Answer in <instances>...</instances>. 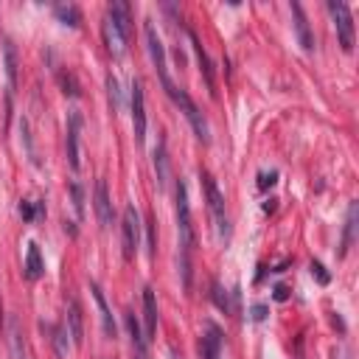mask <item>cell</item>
I'll use <instances>...</instances> for the list:
<instances>
[{"label":"cell","instance_id":"obj_1","mask_svg":"<svg viewBox=\"0 0 359 359\" xmlns=\"http://www.w3.org/2000/svg\"><path fill=\"white\" fill-rule=\"evenodd\" d=\"M177 236H180V275L182 286L191 289V255L196 247V233H194V219H191V202H188V188L182 180H177Z\"/></svg>","mask_w":359,"mask_h":359},{"label":"cell","instance_id":"obj_11","mask_svg":"<svg viewBox=\"0 0 359 359\" xmlns=\"http://www.w3.org/2000/svg\"><path fill=\"white\" fill-rule=\"evenodd\" d=\"M222 328L216 323H205V331L199 337V359H222Z\"/></svg>","mask_w":359,"mask_h":359},{"label":"cell","instance_id":"obj_3","mask_svg":"<svg viewBox=\"0 0 359 359\" xmlns=\"http://www.w3.org/2000/svg\"><path fill=\"white\" fill-rule=\"evenodd\" d=\"M163 90H165V93H168V98H171V101L180 107V112L188 118V123H191L194 135H196V137H199V140L208 146V143H210V126H208V121H205L202 109L194 104V98H191V95H188L182 87H177L174 81H171L168 87H163Z\"/></svg>","mask_w":359,"mask_h":359},{"label":"cell","instance_id":"obj_28","mask_svg":"<svg viewBox=\"0 0 359 359\" xmlns=\"http://www.w3.org/2000/svg\"><path fill=\"white\" fill-rule=\"evenodd\" d=\"M70 196H73V208H76V216L84 219V191L79 182H70Z\"/></svg>","mask_w":359,"mask_h":359},{"label":"cell","instance_id":"obj_16","mask_svg":"<svg viewBox=\"0 0 359 359\" xmlns=\"http://www.w3.org/2000/svg\"><path fill=\"white\" fill-rule=\"evenodd\" d=\"M123 325H126V334H129L135 359H146V345H149V339H146V334L140 331V323H137V317H135L132 311L123 314Z\"/></svg>","mask_w":359,"mask_h":359},{"label":"cell","instance_id":"obj_9","mask_svg":"<svg viewBox=\"0 0 359 359\" xmlns=\"http://www.w3.org/2000/svg\"><path fill=\"white\" fill-rule=\"evenodd\" d=\"M79 137H81V115L73 109L67 115V129H65V149H67V163L73 171L81 165V151H79Z\"/></svg>","mask_w":359,"mask_h":359},{"label":"cell","instance_id":"obj_31","mask_svg":"<svg viewBox=\"0 0 359 359\" xmlns=\"http://www.w3.org/2000/svg\"><path fill=\"white\" fill-rule=\"evenodd\" d=\"M311 275H314L320 283H328V280H331V275L325 272V266H323L320 261H311Z\"/></svg>","mask_w":359,"mask_h":359},{"label":"cell","instance_id":"obj_17","mask_svg":"<svg viewBox=\"0 0 359 359\" xmlns=\"http://www.w3.org/2000/svg\"><path fill=\"white\" fill-rule=\"evenodd\" d=\"M151 160H154V177H157V185L160 191L168 188V174H171V165H168V154H165V140L160 137L154 151H151Z\"/></svg>","mask_w":359,"mask_h":359},{"label":"cell","instance_id":"obj_33","mask_svg":"<svg viewBox=\"0 0 359 359\" xmlns=\"http://www.w3.org/2000/svg\"><path fill=\"white\" fill-rule=\"evenodd\" d=\"M266 317V306H252V320H264Z\"/></svg>","mask_w":359,"mask_h":359},{"label":"cell","instance_id":"obj_27","mask_svg":"<svg viewBox=\"0 0 359 359\" xmlns=\"http://www.w3.org/2000/svg\"><path fill=\"white\" fill-rule=\"evenodd\" d=\"M56 79H59V87H62V93H65V95H70V98H76V95H79V84H76L73 73L59 70V73H56Z\"/></svg>","mask_w":359,"mask_h":359},{"label":"cell","instance_id":"obj_14","mask_svg":"<svg viewBox=\"0 0 359 359\" xmlns=\"http://www.w3.org/2000/svg\"><path fill=\"white\" fill-rule=\"evenodd\" d=\"M90 292H93V300L98 306V317H101V331L107 339H115L118 328H115V320H112V311L107 306V297H104V289L98 286V280H90Z\"/></svg>","mask_w":359,"mask_h":359},{"label":"cell","instance_id":"obj_23","mask_svg":"<svg viewBox=\"0 0 359 359\" xmlns=\"http://www.w3.org/2000/svg\"><path fill=\"white\" fill-rule=\"evenodd\" d=\"M8 345H11V359H25V342H22V331L20 323L11 317L8 320Z\"/></svg>","mask_w":359,"mask_h":359},{"label":"cell","instance_id":"obj_18","mask_svg":"<svg viewBox=\"0 0 359 359\" xmlns=\"http://www.w3.org/2000/svg\"><path fill=\"white\" fill-rule=\"evenodd\" d=\"M143 320H146V339H151L157 334V297H154V289L146 286L143 289Z\"/></svg>","mask_w":359,"mask_h":359},{"label":"cell","instance_id":"obj_2","mask_svg":"<svg viewBox=\"0 0 359 359\" xmlns=\"http://www.w3.org/2000/svg\"><path fill=\"white\" fill-rule=\"evenodd\" d=\"M104 45L107 50L118 59L126 50L129 42V31H132V17H129V6L126 3H112L104 14Z\"/></svg>","mask_w":359,"mask_h":359},{"label":"cell","instance_id":"obj_20","mask_svg":"<svg viewBox=\"0 0 359 359\" xmlns=\"http://www.w3.org/2000/svg\"><path fill=\"white\" fill-rule=\"evenodd\" d=\"M356 216H359V205L351 202L348 205V216H345V233H342V247H339V255H345L356 238Z\"/></svg>","mask_w":359,"mask_h":359},{"label":"cell","instance_id":"obj_29","mask_svg":"<svg viewBox=\"0 0 359 359\" xmlns=\"http://www.w3.org/2000/svg\"><path fill=\"white\" fill-rule=\"evenodd\" d=\"M275 182H278V171H261V174H258V188H261V191L272 188Z\"/></svg>","mask_w":359,"mask_h":359},{"label":"cell","instance_id":"obj_25","mask_svg":"<svg viewBox=\"0 0 359 359\" xmlns=\"http://www.w3.org/2000/svg\"><path fill=\"white\" fill-rule=\"evenodd\" d=\"M53 14H56L65 25H73V28L81 22V14H79V8H76V6H56V8H53Z\"/></svg>","mask_w":359,"mask_h":359},{"label":"cell","instance_id":"obj_26","mask_svg":"<svg viewBox=\"0 0 359 359\" xmlns=\"http://www.w3.org/2000/svg\"><path fill=\"white\" fill-rule=\"evenodd\" d=\"M42 213H45L42 202H31V199H22V202H20V216H22L25 222H36Z\"/></svg>","mask_w":359,"mask_h":359},{"label":"cell","instance_id":"obj_4","mask_svg":"<svg viewBox=\"0 0 359 359\" xmlns=\"http://www.w3.org/2000/svg\"><path fill=\"white\" fill-rule=\"evenodd\" d=\"M199 180L205 185V199H208V210L213 216V224H216V233L222 241L230 238V216H227V205H224V196L216 185V180L210 177V171H199Z\"/></svg>","mask_w":359,"mask_h":359},{"label":"cell","instance_id":"obj_12","mask_svg":"<svg viewBox=\"0 0 359 359\" xmlns=\"http://www.w3.org/2000/svg\"><path fill=\"white\" fill-rule=\"evenodd\" d=\"M3 67H6V109L11 112V101L17 90V48L8 39L3 42Z\"/></svg>","mask_w":359,"mask_h":359},{"label":"cell","instance_id":"obj_30","mask_svg":"<svg viewBox=\"0 0 359 359\" xmlns=\"http://www.w3.org/2000/svg\"><path fill=\"white\" fill-rule=\"evenodd\" d=\"M213 300H216V306H219L222 311H230V303H227V294L222 292V286H219V283H213Z\"/></svg>","mask_w":359,"mask_h":359},{"label":"cell","instance_id":"obj_6","mask_svg":"<svg viewBox=\"0 0 359 359\" xmlns=\"http://www.w3.org/2000/svg\"><path fill=\"white\" fill-rule=\"evenodd\" d=\"M146 48H149V56H151L154 70H157V76H160V84L168 87V84H171V76H168L165 45H163V39H160V34H157V28H154L151 20H146Z\"/></svg>","mask_w":359,"mask_h":359},{"label":"cell","instance_id":"obj_10","mask_svg":"<svg viewBox=\"0 0 359 359\" xmlns=\"http://www.w3.org/2000/svg\"><path fill=\"white\" fill-rule=\"evenodd\" d=\"M93 208H95V219H98V224L107 230V227L112 224V219H115V210H112L109 188H107L104 180H98L95 188H93Z\"/></svg>","mask_w":359,"mask_h":359},{"label":"cell","instance_id":"obj_32","mask_svg":"<svg viewBox=\"0 0 359 359\" xmlns=\"http://www.w3.org/2000/svg\"><path fill=\"white\" fill-rule=\"evenodd\" d=\"M146 227H149V236H146V244H149V255H154V252H157V238H154V222H149Z\"/></svg>","mask_w":359,"mask_h":359},{"label":"cell","instance_id":"obj_8","mask_svg":"<svg viewBox=\"0 0 359 359\" xmlns=\"http://www.w3.org/2000/svg\"><path fill=\"white\" fill-rule=\"evenodd\" d=\"M129 104H132V132H135V140L143 146V140H146V98H143V81L137 76L132 79Z\"/></svg>","mask_w":359,"mask_h":359},{"label":"cell","instance_id":"obj_19","mask_svg":"<svg viewBox=\"0 0 359 359\" xmlns=\"http://www.w3.org/2000/svg\"><path fill=\"white\" fill-rule=\"evenodd\" d=\"M22 272H25V278L28 280H39L42 278V272H45V261H42V252H39V247L31 241L28 244V252H25V264H22Z\"/></svg>","mask_w":359,"mask_h":359},{"label":"cell","instance_id":"obj_34","mask_svg":"<svg viewBox=\"0 0 359 359\" xmlns=\"http://www.w3.org/2000/svg\"><path fill=\"white\" fill-rule=\"evenodd\" d=\"M289 297V289L286 286H275V300H286Z\"/></svg>","mask_w":359,"mask_h":359},{"label":"cell","instance_id":"obj_24","mask_svg":"<svg viewBox=\"0 0 359 359\" xmlns=\"http://www.w3.org/2000/svg\"><path fill=\"white\" fill-rule=\"evenodd\" d=\"M107 98H109V109H112V115L121 109V84H118V79L109 73L107 76Z\"/></svg>","mask_w":359,"mask_h":359},{"label":"cell","instance_id":"obj_22","mask_svg":"<svg viewBox=\"0 0 359 359\" xmlns=\"http://www.w3.org/2000/svg\"><path fill=\"white\" fill-rule=\"evenodd\" d=\"M42 331L50 334V342H53V348H56V356L65 359V356H67V328H65V325H45V323H42Z\"/></svg>","mask_w":359,"mask_h":359},{"label":"cell","instance_id":"obj_15","mask_svg":"<svg viewBox=\"0 0 359 359\" xmlns=\"http://www.w3.org/2000/svg\"><path fill=\"white\" fill-rule=\"evenodd\" d=\"M289 8H292V17H294V36H297L300 48H303L306 53H311V50H314V34H311V28H309L306 11H303L300 3H292Z\"/></svg>","mask_w":359,"mask_h":359},{"label":"cell","instance_id":"obj_5","mask_svg":"<svg viewBox=\"0 0 359 359\" xmlns=\"http://www.w3.org/2000/svg\"><path fill=\"white\" fill-rule=\"evenodd\" d=\"M328 14L334 20V28H337V39L342 45L345 53L353 50V42H356V31H353V14L345 3H337V0H328Z\"/></svg>","mask_w":359,"mask_h":359},{"label":"cell","instance_id":"obj_13","mask_svg":"<svg viewBox=\"0 0 359 359\" xmlns=\"http://www.w3.org/2000/svg\"><path fill=\"white\" fill-rule=\"evenodd\" d=\"M65 328H67L70 342L79 348L84 342V320H81V306H79L76 297H70L67 306H65Z\"/></svg>","mask_w":359,"mask_h":359},{"label":"cell","instance_id":"obj_7","mask_svg":"<svg viewBox=\"0 0 359 359\" xmlns=\"http://www.w3.org/2000/svg\"><path fill=\"white\" fill-rule=\"evenodd\" d=\"M121 238H123V258H135L137 247H140V219L135 205L123 208V219H121Z\"/></svg>","mask_w":359,"mask_h":359},{"label":"cell","instance_id":"obj_21","mask_svg":"<svg viewBox=\"0 0 359 359\" xmlns=\"http://www.w3.org/2000/svg\"><path fill=\"white\" fill-rule=\"evenodd\" d=\"M188 36H191V45H194V50H196V59H199V65H202L199 70L205 73V81H208V90H210V93H216V90H213L216 84H213V67H210V59H208V53H205V48L199 45V39H196V34H194V31H188Z\"/></svg>","mask_w":359,"mask_h":359}]
</instances>
